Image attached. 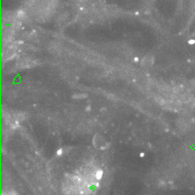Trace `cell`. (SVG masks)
Wrapping results in <instances>:
<instances>
[{
    "label": "cell",
    "instance_id": "cell-1",
    "mask_svg": "<svg viewBox=\"0 0 195 195\" xmlns=\"http://www.w3.org/2000/svg\"><path fill=\"white\" fill-rule=\"evenodd\" d=\"M93 144L95 147L100 149H104L106 148V140L103 136L101 135H96L93 139Z\"/></svg>",
    "mask_w": 195,
    "mask_h": 195
},
{
    "label": "cell",
    "instance_id": "cell-2",
    "mask_svg": "<svg viewBox=\"0 0 195 195\" xmlns=\"http://www.w3.org/2000/svg\"><path fill=\"white\" fill-rule=\"evenodd\" d=\"M17 65H18L19 67H21V68L30 67V66H32L33 65H34V61H33L32 60H30V59H28V58H23V59H21V60L18 61Z\"/></svg>",
    "mask_w": 195,
    "mask_h": 195
},
{
    "label": "cell",
    "instance_id": "cell-3",
    "mask_svg": "<svg viewBox=\"0 0 195 195\" xmlns=\"http://www.w3.org/2000/svg\"><path fill=\"white\" fill-rule=\"evenodd\" d=\"M153 63H154V58L152 56H150V55H148V56L144 57V58L142 59L141 65H142V67L149 68V67H151V66H152Z\"/></svg>",
    "mask_w": 195,
    "mask_h": 195
},
{
    "label": "cell",
    "instance_id": "cell-4",
    "mask_svg": "<svg viewBox=\"0 0 195 195\" xmlns=\"http://www.w3.org/2000/svg\"><path fill=\"white\" fill-rule=\"evenodd\" d=\"M14 36V28H5L3 30V39L6 42H9L12 40V38Z\"/></svg>",
    "mask_w": 195,
    "mask_h": 195
},
{
    "label": "cell",
    "instance_id": "cell-5",
    "mask_svg": "<svg viewBox=\"0 0 195 195\" xmlns=\"http://www.w3.org/2000/svg\"><path fill=\"white\" fill-rule=\"evenodd\" d=\"M87 95H84V94H78V95H74L73 98H76V99H81L83 97H86Z\"/></svg>",
    "mask_w": 195,
    "mask_h": 195
}]
</instances>
